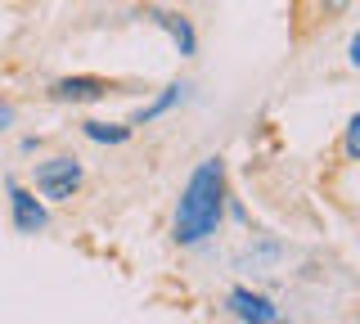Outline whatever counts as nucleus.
Listing matches in <instances>:
<instances>
[{
  "label": "nucleus",
  "mask_w": 360,
  "mask_h": 324,
  "mask_svg": "<svg viewBox=\"0 0 360 324\" xmlns=\"http://www.w3.org/2000/svg\"><path fill=\"white\" fill-rule=\"evenodd\" d=\"M112 86L104 77H63V82L50 86L54 99H63V104H90V99H104Z\"/></svg>",
  "instance_id": "20e7f679"
},
{
  "label": "nucleus",
  "mask_w": 360,
  "mask_h": 324,
  "mask_svg": "<svg viewBox=\"0 0 360 324\" xmlns=\"http://www.w3.org/2000/svg\"><path fill=\"white\" fill-rule=\"evenodd\" d=\"M9 122H14V108H9V104H0V131H5Z\"/></svg>",
  "instance_id": "9b49d317"
},
{
  "label": "nucleus",
  "mask_w": 360,
  "mask_h": 324,
  "mask_svg": "<svg viewBox=\"0 0 360 324\" xmlns=\"http://www.w3.org/2000/svg\"><path fill=\"white\" fill-rule=\"evenodd\" d=\"M230 311L243 324H284V311H279L270 297L252 293V288H234V293H230Z\"/></svg>",
  "instance_id": "7ed1b4c3"
},
{
  "label": "nucleus",
  "mask_w": 360,
  "mask_h": 324,
  "mask_svg": "<svg viewBox=\"0 0 360 324\" xmlns=\"http://www.w3.org/2000/svg\"><path fill=\"white\" fill-rule=\"evenodd\" d=\"M221 212H225V167L221 158H207L194 167L176 203V243H202L221 226Z\"/></svg>",
  "instance_id": "f257e3e1"
},
{
  "label": "nucleus",
  "mask_w": 360,
  "mask_h": 324,
  "mask_svg": "<svg viewBox=\"0 0 360 324\" xmlns=\"http://www.w3.org/2000/svg\"><path fill=\"white\" fill-rule=\"evenodd\" d=\"M9 203H14V226H18V234H37V230H45V207L37 203V194H27V189L9 185Z\"/></svg>",
  "instance_id": "39448f33"
},
{
  "label": "nucleus",
  "mask_w": 360,
  "mask_h": 324,
  "mask_svg": "<svg viewBox=\"0 0 360 324\" xmlns=\"http://www.w3.org/2000/svg\"><path fill=\"white\" fill-rule=\"evenodd\" d=\"M77 185H82V162L77 158H50V162H41L37 167V189L45 198H72L77 194Z\"/></svg>",
  "instance_id": "f03ea898"
},
{
  "label": "nucleus",
  "mask_w": 360,
  "mask_h": 324,
  "mask_svg": "<svg viewBox=\"0 0 360 324\" xmlns=\"http://www.w3.org/2000/svg\"><path fill=\"white\" fill-rule=\"evenodd\" d=\"M149 18H153V23L162 27L172 41H176V50L185 54V59L198 50V41H194V27H189V18H185V14H172V9H149Z\"/></svg>",
  "instance_id": "423d86ee"
},
{
  "label": "nucleus",
  "mask_w": 360,
  "mask_h": 324,
  "mask_svg": "<svg viewBox=\"0 0 360 324\" xmlns=\"http://www.w3.org/2000/svg\"><path fill=\"white\" fill-rule=\"evenodd\" d=\"M360 153V117L347 122V158H356Z\"/></svg>",
  "instance_id": "1a4fd4ad"
},
{
  "label": "nucleus",
  "mask_w": 360,
  "mask_h": 324,
  "mask_svg": "<svg viewBox=\"0 0 360 324\" xmlns=\"http://www.w3.org/2000/svg\"><path fill=\"white\" fill-rule=\"evenodd\" d=\"M86 136L99 144H122L131 136V127H108V122H86Z\"/></svg>",
  "instance_id": "6e6552de"
},
{
  "label": "nucleus",
  "mask_w": 360,
  "mask_h": 324,
  "mask_svg": "<svg viewBox=\"0 0 360 324\" xmlns=\"http://www.w3.org/2000/svg\"><path fill=\"white\" fill-rule=\"evenodd\" d=\"M347 5H352V0H320V9H324V14H342Z\"/></svg>",
  "instance_id": "9d476101"
},
{
  "label": "nucleus",
  "mask_w": 360,
  "mask_h": 324,
  "mask_svg": "<svg viewBox=\"0 0 360 324\" xmlns=\"http://www.w3.org/2000/svg\"><path fill=\"white\" fill-rule=\"evenodd\" d=\"M180 91H185V86H167V91H162V95H158V99H153V104H149V108H140V113H135V127H144V122H153V117H162V113H167V108H172V104H176V99H180Z\"/></svg>",
  "instance_id": "0eeeda50"
}]
</instances>
